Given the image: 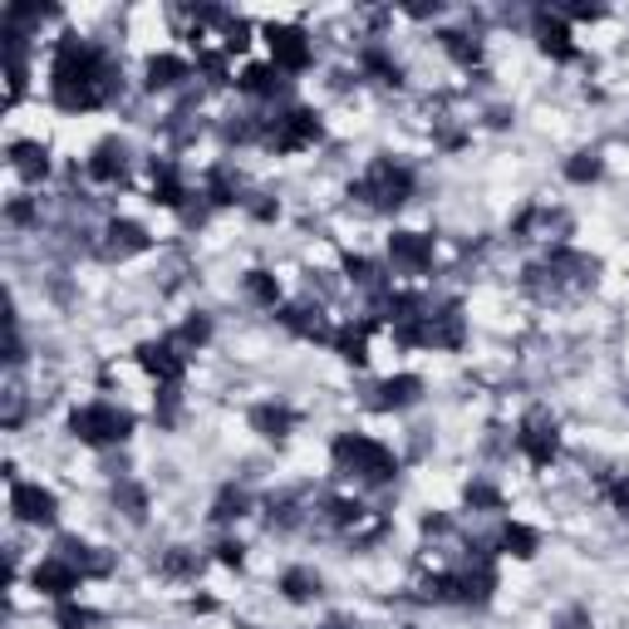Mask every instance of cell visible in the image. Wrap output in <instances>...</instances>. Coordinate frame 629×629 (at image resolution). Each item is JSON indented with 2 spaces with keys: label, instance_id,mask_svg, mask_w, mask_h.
I'll list each match as a JSON object with an SVG mask.
<instances>
[{
  "label": "cell",
  "instance_id": "17",
  "mask_svg": "<svg viewBox=\"0 0 629 629\" xmlns=\"http://www.w3.org/2000/svg\"><path fill=\"white\" fill-rule=\"evenodd\" d=\"M153 202L167 212H187L192 207V187H187L183 167L173 157H153Z\"/></svg>",
  "mask_w": 629,
  "mask_h": 629
},
{
  "label": "cell",
  "instance_id": "7",
  "mask_svg": "<svg viewBox=\"0 0 629 629\" xmlns=\"http://www.w3.org/2000/svg\"><path fill=\"white\" fill-rule=\"evenodd\" d=\"M266 45H271V65L280 75H306L314 65V45L300 25H266Z\"/></svg>",
  "mask_w": 629,
  "mask_h": 629
},
{
  "label": "cell",
  "instance_id": "26",
  "mask_svg": "<svg viewBox=\"0 0 629 629\" xmlns=\"http://www.w3.org/2000/svg\"><path fill=\"white\" fill-rule=\"evenodd\" d=\"M360 75L374 79V84H384V89H404V65H398V59L379 45V40L360 49Z\"/></svg>",
  "mask_w": 629,
  "mask_h": 629
},
{
  "label": "cell",
  "instance_id": "4",
  "mask_svg": "<svg viewBox=\"0 0 629 629\" xmlns=\"http://www.w3.org/2000/svg\"><path fill=\"white\" fill-rule=\"evenodd\" d=\"M69 433H75L84 448H119L133 438V413L109 404V398H93V404L69 413Z\"/></svg>",
  "mask_w": 629,
  "mask_h": 629
},
{
  "label": "cell",
  "instance_id": "20",
  "mask_svg": "<svg viewBox=\"0 0 629 629\" xmlns=\"http://www.w3.org/2000/svg\"><path fill=\"white\" fill-rule=\"evenodd\" d=\"M55 555L75 565L84 581H99V575L113 571V555H103L99 547H89V541H79V537H59V541H55Z\"/></svg>",
  "mask_w": 629,
  "mask_h": 629
},
{
  "label": "cell",
  "instance_id": "34",
  "mask_svg": "<svg viewBox=\"0 0 629 629\" xmlns=\"http://www.w3.org/2000/svg\"><path fill=\"white\" fill-rule=\"evenodd\" d=\"M157 571H163L167 581H192V575L202 571V555L187 551V547H173V551L163 555V565H157Z\"/></svg>",
  "mask_w": 629,
  "mask_h": 629
},
{
  "label": "cell",
  "instance_id": "45",
  "mask_svg": "<svg viewBox=\"0 0 629 629\" xmlns=\"http://www.w3.org/2000/svg\"><path fill=\"white\" fill-rule=\"evenodd\" d=\"M404 629H413V625H404Z\"/></svg>",
  "mask_w": 629,
  "mask_h": 629
},
{
  "label": "cell",
  "instance_id": "13",
  "mask_svg": "<svg viewBox=\"0 0 629 629\" xmlns=\"http://www.w3.org/2000/svg\"><path fill=\"white\" fill-rule=\"evenodd\" d=\"M148 246H153L148 227L129 222V217H113V222L103 227V236H99V256L103 261H133V256H143Z\"/></svg>",
  "mask_w": 629,
  "mask_h": 629
},
{
  "label": "cell",
  "instance_id": "43",
  "mask_svg": "<svg viewBox=\"0 0 629 629\" xmlns=\"http://www.w3.org/2000/svg\"><path fill=\"white\" fill-rule=\"evenodd\" d=\"M320 629H354V625H344V620H330V625H320Z\"/></svg>",
  "mask_w": 629,
  "mask_h": 629
},
{
  "label": "cell",
  "instance_id": "8",
  "mask_svg": "<svg viewBox=\"0 0 629 629\" xmlns=\"http://www.w3.org/2000/svg\"><path fill=\"white\" fill-rule=\"evenodd\" d=\"M10 511H15L20 527H55L59 521V497L40 482H10Z\"/></svg>",
  "mask_w": 629,
  "mask_h": 629
},
{
  "label": "cell",
  "instance_id": "24",
  "mask_svg": "<svg viewBox=\"0 0 629 629\" xmlns=\"http://www.w3.org/2000/svg\"><path fill=\"white\" fill-rule=\"evenodd\" d=\"M492 551L497 555H517V561H531L541 551V531L527 527V521H501L497 537H492Z\"/></svg>",
  "mask_w": 629,
  "mask_h": 629
},
{
  "label": "cell",
  "instance_id": "12",
  "mask_svg": "<svg viewBox=\"0 0 629 629\" xmlns=\"http://www.w3.org/2000/svg\"><path fill=\"white\" fill-rule=\"evenodd\" d=\"M389 271L394 276H428L433 271V236L423 232H394L389 236Z\"/></svg>",
  "mask_w": 629,
  "mask_h": 629
},
{
  "label": "cell",
  "instance_id": "36",
  "mask_svg": "<svg viewBox=\"0 0 629 629\" xmlns=\"http://www.w3.org/2000/svg\"><path fill=\"white\" fill-rule=\"evenodd\" d=\"M227 49H197V75H207V84H217V89H222V84H232V75H227Z\"/></svg>",
  "mask_w": 629,
  "mask_h": 629
},
{
  "label": "cell",
  "instance_id": "39",
  "mask_svg": "<svg viewBox=\"0 0 629 629\" xmlns=\"http://www.w3.org/2000/svg\"><path fill=\"white\" fill-rule=\"evenodd\" d=\"M467 507L472 511H501V492L492 482H472L467 487Z\"/></svg>",
  "mask_w": 629,
  "mask_h": 629
},
{
  "label": "cell",
  "instance_id": "6",
  "mask_svg": "<svg viewBox=\"0 0 629 629\" xmlns=\"http://www.w3.org/2000/svg\"><path fill=\"white\" fill-rule=\"evenodd\" d=\"M517 453L527 457L537 472H547L561 453V423H555L551 408H527L517 423Z\"/></svg>",
  "mask_w": 629,
  "mask_h": 629
},
{
  "label": "cell",
  "instance_id": "41",
  "mask_svg": "<svg viewBox=\"0 0 629 629\" xmlns=\"http://www.w3.org/2000/svg\"><path fill=\"white\" fill-rule=\"evenodd\" d=\"M610 501H615V511H620V517H629V472L610 487Z\"/></svg>",
  "mask_w": 629,
  "mask_h": 629
},
{
  "label": "cell",
  "instance_id": "10",
  "mask_svg": "<svg viewBox=\"0 0 629 629\" xmlns=\"http://www.w3.org/2000/svg\"><path fill=\"white\" fill-rule=\"evenodd\" d=\"M531 35H537V49H541V55H551L555 65H571V59H581V49L571 45V20H565L561 10L541 5L537 15H531Z\"/></svg>",
  "mask_w": 629,
  "mask_h": 629
},
{
  "label": "cell",
  "instance_id": "18",
  "mask_svg": "<svg viewBox=\"0 0 629 629\" xmlns=\"http://www.w3.org/2000/svg\"><path fill=\"white\" fill-rule=\"evenodd\" d=\"M276 320L286 324L290 334H300V340H324V344L334 340L330 320H324V310L314 306V300H296V306H280V310H276Z\"/></svg>",
  "mask_w": 629,
  "mask_h": 629
},
{
  "label": "cell",
  "instance_id": "31",
  "mask_svg": "<svg viewBox=\"0 0 629 629\" xmlns=\"http://www.w3.org/2000/svg\"><path fill=\"white\" fill-rule=\"evenodd\" d=\"M241 290H246L251 306H266V310H276V306H280V280L271 276V271H246Z\"/></svg>",
  "mask_w": 629,
  "mask_h": 629
},
{
  "label": "cell",
  "instance_id": "1",
  "mask_svg": "<svg viewBox=\"0 0 629 629\" xmlns=\"http://www.w3.org/2000/svg\"><path fill=\"white\" fill-rule=\"evenodd\" d=\"M119 93H123V75L109 49L84 35L59 40L55 59H49V99H55V109H65V113L109 109Z\"/></svg>",
  "mask_w": 629,
  "mask_h": 629
},
{
  "label": "cell",
  "instance_id": "42",
  "mask_svg": "<svg viewBox=\"0 0 629 629\" xmlns=\"http://www.w3.org/2000/svg\"><path fill=\"white\" fill-rule=\"evenodd\" d=\"M561 15H565V20H600V15H605V5H565Z\"/></svg>",
  "mask_w": 629,
  "mask_h": 629
},
{
  "label": "cell",
  "instance_id": "23",
  "mask_svg": "<svg viewBox=\"0 0 629 629\" xmlns=\"http://www.w3.org/2000/svg\"><path fill=\"white\" fill-rule=\"evenodd\" d=\"M374 324H379V320H374V314H369V320H360V324H340V330H334V354H340V360L344 364H354V369H364V364H369V334H374Z\"/></svg>",
  "mask_w": 629,
  "mask_h": 629
},
{
  "label": "cell",
  "instance_id": "28",
  "mask_svg": "<svg viewBox=\"0 0 629 629\" xmlns=\"http://www.w3.org/2000/svg\"><path fill=\"white\" fill-rule=\"evenodd\" d=\"M246 418H251V428H256L261 438H271V443L290 438V428H296V408H286V404H256Z\"/></svg>",
  "mask_w": 629,
  "mask_h": 629
},
{
  "label": "cell",
  "instance_id": "35",
  "mask_svg": "<svg viewBox=\"0 0 629 629\" xmlns=\"http://www.w3.org/2000/svg\"><path fill=\"white\" fill-rule=\"evenodd\" d=\"M113 507H123L129 521H143L148 517V492H143L139 482H119V487H113Z\"/></svg>",
  "mask_w": 629,
  "mask_h": 629
},
{
  "label": "cell",
  "instance_id": "14",
  "mask_svg": "<svg viewBox=\"0 0 629 629\" xmlns=\"http://www.w3.org/2000/svg\"><path fill=\"white\" fill-rule=\"evenodd\" d=\"M139 364L153 374L157 384H163V389H177V384H183V374H187V354L173 344V334H167V340L139 344Z\"/></svg>",
  "mask_w": 629,
  "mask_h": 629
},
{
  "label": "cell",
  "instance_id": "33",
  "mask_svg": "<svg viewBox=\"0 0 629 629\" xmlns=\"http://www.w3.org/2000/svg\"><path fill=\"white\" fill-rule=\"evenodd\" d=\"M251 511V497L241 487H222V497L212 501V521L217 527H232V521H241Z\"/></svg>",
  "mask_w": 629,
  "mask_h": 629
},
{
  "label": "cell",
  "instance_id": "37",
  "mask_svg": "<svg viewBox=\"0 0 629 629\" xmlns=\"http://www.w3.org/2000/svg\"><path fill=\"white\" fill-rule=\"evenodd\" d=\"M600 173H605V163H600V153H575L571 163H565V177L571 183H600Z\"/></svg>",
  "mask_w": 629,
  "mask_h": 629
},
{
  "label": "cell",
  "instance_id": "2",
  "mask_svg": "<svg viewBox=\"0 0 629 629\" xmlns=\"http://www.w3.org/2000/svg\"><path fill=\"white\" fill-rule=\"evenodd\" d=\"M330 463L340 477L360 482V487H389L398 477V457L369 433H340L330 443Z\"/></svg>",
  "mask_w": 629,
  "mask_h": 629
},
{
  "label": "cell",
  "instance_id": "19",
  "mask_svg": "<svg viewBox=\"0 0 629 629\" xmlns=\"http://www.w3.org/2000/svg\"><path fill=\"white\" fill-rule=\"evenodd\" d=\"M418 398H423V379H418V374H394V379H384L379 389H374L369 408L374 413H404Z\"/></svg>",
  "mask_w": 629,
  "mask_h": 629
},
{
  "label": "cell",
  "instance_id": "29",
  "mask_svg": "<svg viewBox=\"0 0 629 629\" xmlns=\"http://www.w3.org/2000/svg\"><path fill=\"white\" fill-rule=\"evenodd\" d=\"M320 575L310 571V565H290L286 575H280V595H286L290 605H310V600H320Z\"/></svg>",
  "mask_w": 629,
  "mask_h": 629
},
{
  "label": "cell",
  "instance_id": "5",
  "mask_svg": "<svg viewBox=\"0 0 629 629\" xmlns=\"http://www.w3.org/2000/svg\"><path fill=\"white\" fill-rule=\"evenodd\" d=\"M261 143H266L271 153L314 148V143H320V113L306 109V103H286V109L261 119Z\"/></svg>",
  "mask_w": 629,
  "mask_h": 629
},
{
  "label": "cell",
  "instance_id": "22",
  "mask_svg": "<svg viewBox=\"0 0 629 629\" xmlns=\"http://www.w3.org/2000/svg\"><path fill=\"white\" fill-rule=\"evenodd\" d=\"M202 197H207V207H246V187H241V173H236L232 163L207 167Z\"/></svg>",
  "mask_w": 629,
  "mask_h": 629
},
{
  "label": "cell",
  "instance_id": "32",
  "mask_svg": "<svg viewBox=\"0 0 629 629\" xmlns=\"http://www.w3.org/2000/svg\"><path fill=\"white\" fill-rule=\"evenodd\" d=\"M207 340H212V320H207V314H187V320L173 330V344L183 354H197Z\"/></svg>",
  "mask_w": 629,
  "mask_h": 629
},
{
  "label": "cell",
  "instance_id": "40",
  "mask_svg": "<svg viewBox=\"0 0 629 629\" xmlns=\"http://www.w3.org/2000/svg\"><path fill=\"white\" fill-rule=\"evenodd\" d=\"M217 561H222V565H241V561H246V547H241V541H217Z\"/></svg>",
  "mask_w": 629,
  "mask_h": 629
},
{
  "label": "cell",
  "instance_id": "27",
  "mask_svg": "<svg viewBox=\"0 0 629 629\" xmlns=\"http://www.w3.org/2000/svg\"><path fill=\"white\" fill-rule=\"evenodd\" d=\"M10 167H15V177H25V183H45L49 177V148L35 139H15L10 143Z\"/></svg>",
  "mask_w": 629,
  "mask_h": 629
},
{
  "label": "cell",
  "instance_id": "15",
  "mask_svg": "<svg viewBox=\"0 0 629 629\" xmlns=\"http://www.w3.org/2000/svg\"><path fill=\"white\" fill-rule=\"evenodd\" d=\"M30 585H35L40 595H49V600H75L79 585H84V575L69 561H59V555H45V561L30 571Z\"/></svg>",
  "mask_w": 629,
  "mask_h": 629
},
{
  "label": "cell",
  "instance_id": "25",
  "mask_svg": "<svg viewBox=\"0 0 629 629\" xmlns=\"http://www.w3.org/2000/svg\"><path fill=\"white\" fill-rule=\"evenodd\" d=\"M236 89L246 93V99H256V103H276L280 93H286V75H280L276 65H246L241 69V79H236Z\"/></svg>",
  "mask_w": 629,
  "mask_h": 629
},
{
  "label": "cell",
  "instance_id": "21",
  "mask_svg": "<svg viewBox=\"0 0 629 629\" xmlns=\"http://www.w3.org/2000/svg\"><path fill=\"white\" fill-rule=\"evenodd\" d=\"M187 79H192V59H183V55H153L148 69H143V89L148 93H173Z\"/></svg>",
  "mask_w": 629,
  "mask_h": 629
},
{
  "label": "cell",
  "instance_id": "11",
  "mask_svg": "<svg viewBox=\"0 0 629 629\" xmlns=\"http://www.w3.org/2000/svg\"><path fill=\"white\" fill-rule=\"evenodd\" d=\"M129 167H133V148L113 133V139H99L93 143V153H89V163H84V173H89V183H99V187H119L123 177H129Z\"/></svg>",
  "mask_w": 629,
  "mask_h": 629
},
{
  "label": "cell",
  "instance_id": "3",
  "mask_svg": "<svg viewBox=\"0 0 629 629\" xmlns=\"http://www.w3.org/2000/svg\"><path fill=\"white\" fill-rule=\"evenodd\" d=\"M413 187H418V177L408 163H398V157H374V163L364 167L354 197H360L364 207H374V212H398V207L413 197Z\"/></svg>",
  "mask_w": 629,
  "mask_h": 629
},
{
  "label": "cell",
  "instance_id": "30",
  "mask_svg": "<svg viewBox=\"0 0 629 629\" xmlns=\"http://www.w3.org/2000/svg\"><path fill=\"white\" fill-rule=\"evenodd\" d=\"M443 55L453 59V65H463V69H477L482 65V40L477 35H467V30H443Z\"/></svg>",
  "mask_w": 629,
  "mask_h": 629
},
{
  "label": "cell",
  "instance_id": "16",
  "mask_svg": "<svg viewBox=\"0 0 629 629\" xmlns=\"http://www.w3.org/2000/svg\"><path fill=\"white\" fill-rule=\"evenodd\" d=\"M314 507H320V501H310L306 487H290L266 501V521H271V531H300L314 517Z\"/></svg>",
  "mask_w": 629,
  "mask_h": 629
},
{
  "label": "cell",
  "instance_id": "38",
  "mask_svg": "<svg viewBox=\"0 0 629 629\" xmlns=\"http://www.w3.org/2000/svg\"><path fill=\"white\" fill-rule=\"evenodd\" d=\"M55 625L59 629H93V625H99V615L84 610V605H75V600H59L55 605Z\"/></svg>",
  "mask_w": 629,
  "mask_h": 629
},
{
  "label": "cell",
  "instance_id": "44",
  "mask_svg": "<svg viewBox=\"0 0 629 629\" xmlns=\"http://www.w3.org/2000/svg\"><path fill=\"white\" fill-rule=\"evenodd\" d=\"M625 404H629V389H625Z\"/></svg>",
  "mask_w": 629,
  "mask_h": 629
},
{
  "label": "cell",
  "instance_id": "9",
  "mask_svg": "<svg viewBox=\"0 0 629 629\" xmlns=\"http://www.w3.org/2000/svg\"><path fill=\"white\" fill-rule=\"evenodd\" d=\"M467 340V320H463V300H443V306H428L423 314V350H463Z\"/></svg>",
  "mask_w": 629,
  "mask_h": 629
}]
</instances>
